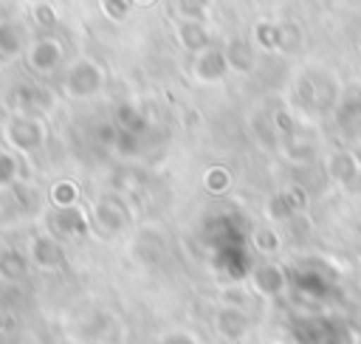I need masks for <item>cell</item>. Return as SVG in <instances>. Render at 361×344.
Returning <instances> with one entry per match:
<instances>
[{
  "mask_svg": "<svg viewBox=\"0 0 361 344\" xmlns=\"http://www.w3.org/2000/svg\"><path fill=\"white\" fill-rule=\"evenodd\" d=\"M226 65H228L226 54H220V51H206V54L195 62V73H197V79H203V82H214V79H220V76L226 73Z\"/></svg>",
  "mask_w": 361,
  "mask_h": 344,
  "instance_id": "obj_5",
  "label": "cell"
},
{
  "mask_svg": "<svg viewBox=\"0 0 361 344\" xmlns=\"http://www.w3.org/2000/svg\"><path fill=\"white\" fill-rule=\"evenodd\" d=\"M8 141L17 147V149H34L39 141H42V124L34 118V116H17L8 130H6Z\"/></svg>",
  "mask_w": 361,
  "mask_h": 344,
  "instance_id": "obj_1",
  "label": "cell"
},
{
  "mask_svg": "<svg viewBox=\"0 0 361 344\" xmlns=\"http://www.w3.org/2000/svg\"><path fill=\"white\" fill-rule=\"evenodd\" d=\"M330 175H333L336 180H350L353 175H358V166H355V161H353L347 152H336V155L330 158Z\"/></svg>",
  "mask_w": 361,
  "mask_h": 344,
  "instance_id": "obj_8",
  "label": "cell"
},
{
  "mask_svg": "<svg viewBox=\"0 0 361 344\" xmlns=\"http://www.w3.org/2000/svg\"><path fill=\"white\" fill-rule=\"evenodd\" d=\"M14 158H8V155H0V186H6V183H11L14 180Z\"/></svg>",
  "mask_w": 361,
  "mask_h": 344,
  "instance_id": "obj_10",
  "label": "cell"
},
{
  "mask_svg": "<svg viewBox=\"0 0 361 344\" xmlns=\"http://www.w3.org/2000/svg\"><path fill=\"white\" fill-rule=\"evenodd\" d=\"M214 327H217V333H220L223 338L240 341V338H245V333H248V319H245V313L237 310V307H220V310L214 313Z\"/></svg>",
  "mask_w": 361,
  "mask_h": 344,
  "instance_id": "obj_4",
  "label": "cell"
},
{
  "mask_svg": "<svg viewBox=\"0 0 361 344\" xmlns=\"http://www.w3.org/2000/svg\"><path fill=\"white\" fill-rule=\"evenodd\" d=\"M59 59H62V45L56 39H48V37L37 39L31 45V51H28V65L37 68V70H42V73L54 70L59 65Z\"/></svg>",
  "mask_w": 361,
  "mask_h": 344,
  "instance_id": "obj_3",
  "label": "cell"
},
{
  "mask_svg": "<svg viewBox=\"0 0 361 344\" xmlns=\"http://www.w3.org/2000/svg\"><path fill=\"white\" fill-rule=\"evenodd\" d=\"M254 282H257V288H259L265 296H276V293H282V288H285V274H282L276 265H259V268L254 271Z\"/></svg>",
  "mask_w": 361,
  "mask_h": 344,
  "instance_id": "obj_6",
  "label": "cell"
},
{
  "mask_svg": "<svg viewBox=\"0 0 361 344\" xmlns=\"http://www.w3.org/2000/svg\"><path fill=\"white\" fill-rule=\"evenodd\" d=\"M99 85H102V70H99V65H93L90 59H82V62L73 65V70L68 73V90H71V93L87 96V93H93Z\"/></svg>",
  "mask_w": 361,
  "mask_h": 344,
  "instance_id": "obj_2",
  "label": "cell"
},
{
  "mask_svg": "<svg viewBox=\"0 0 361 344\" xmlns=\"http://www.w3.org/2000/svg\"><path fill=\"white\" fill-rule=\"evenodd\" d=\"M178 37H180V42H183L189 51H200V48L209 45V34H206V28H203L200 23H192V20H186V23L178 28Z\"/></svg>",
  "mask_w": 361,
  "mask_h": 344,
  "instance_id": "obj_7",
  "label": "cell"
},
{
  "mask_svg": "<svg viewBox=\"0 0 361 344\" xmlns=\"http://www.w3.org/2000/svg\"><path fill=\"white\" fill-rule=\"evenodd\" d=\"M34 251H37V262H39V265H59V262H62V254H59L56 242L48 240V237L37 240V242H34Z\"/></svg>",
  "mask_w": 361,
  "mask_h": 344,
  "instance_id": "obj_9",
  "label": "cell"
}]
</instances>
